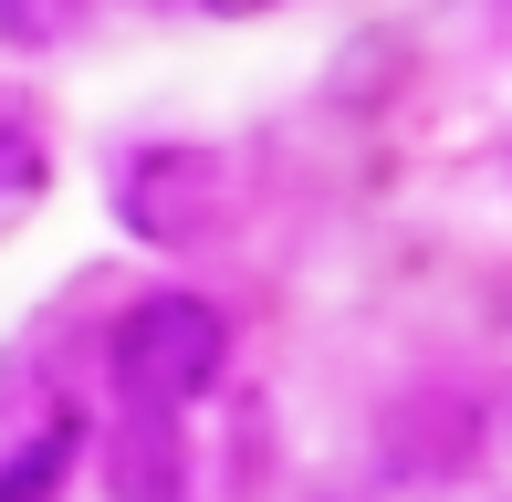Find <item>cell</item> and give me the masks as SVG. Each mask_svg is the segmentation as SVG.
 <instances>
[{
  "label": "cell",
  "mask_w": 512,
  "mask_h": 502,
  "mask_svg": "<svg viewBox=\"0 0 512 502\" xmlns=\"http://www.w3.org/2000/svg\"><path fill=\"white\" fill-rule=\"evenodd\" d=\"M220 367H230V314L209 293H189V283L136 293L115 314V335H105V387L136 419H189L209 387H220Z\"/></svg>",
  "instance_id": "cell-1"
},
{
  "label": "cell",
  "mask_w": 512,
  "mask_h": 502,
  "mask_svg": "<svg viewBox=\"0 0 512 502\" xmlns=\"http://www.w3.org/2000/svg\"><path fill=\"white\" fill-rule=\"evenodd\" d=\"M230 199H241V178H230V157L209 147V136H136V147H115V168H105V210L147 251L220 241Z\"/></svg>",
  "instance_id": "cell-2"
},
{
  "label": "cell",
  "mask_w": 512,
  "mask_h": 502,
  "mask_svg": "<svg viewBox=\"0 0 512 502\" xmlns=\"http://www.w3.org/2000/svg\"><path fill=\"white\" fill-rule=\"evenodd\" d=\"M105 492L115 502H189V440L178 419H115L105 429Z\"/></svg>",
  "instance_id": "cell-3"
},
{
  "label": "cell",
  "mask_w": 512,
  "mask_h": 502,
  "mask_svg": "<svg viewBox=\"0 0 512 502\" xmlns=\"http://www.w3.org/2000/svg\"><path fill=\"white\" fill-rule=\"evenodd\" d=\"M84 440H95L84 408H42V419L0 450V502H63L74 471H84Z\"/></svg>",
  "instance_id": "cell-4"
},
{
  "label": "cell",
  "mask_w": 512,
  "mask_h": 502,
  "mask_svg": "<svg viewBox=\"0 0 512 502\" xmlns=\"http://www.w3.org/2000/svg\"><path fill=\"white\" fill-rule=\"evenodd\" d=\"M63 0H0V42H21V53H42V42H63Z\"/></svg>",
  "instance_id": "cell-5"
},
{
  "label": "cell",
  "mask_w": 512,
  "mask_h": 502,
  "mask_svg": "<svg viewBox=\"0 0 512 502\" xmlns=\"http://www.w3.org/2000/svg\"><path fill=\"white\" fill-rule=\"evenodd\" d=\"M209 21H262V11H293V0H199Z\"/></svg>",
  "instance_id": "cell-6"
}]
</instances>
